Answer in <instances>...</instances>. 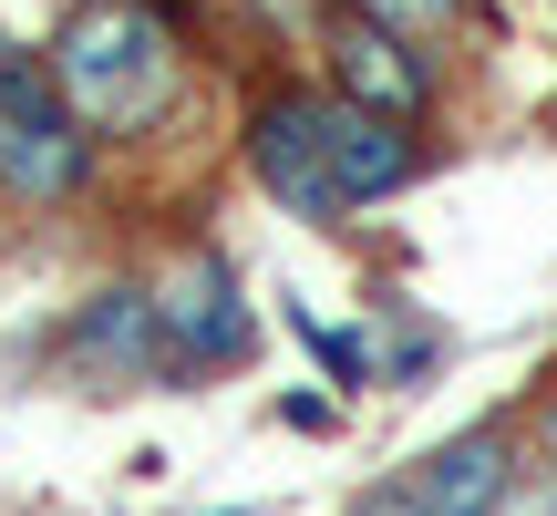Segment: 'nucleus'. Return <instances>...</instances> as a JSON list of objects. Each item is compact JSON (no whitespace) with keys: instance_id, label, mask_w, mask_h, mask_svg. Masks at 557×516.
<instances>
[{"instance_id":"obj_2","label":"nucleus","mask_w":557,"mask_h":516,"mask_svg":"<svg viewBox=\"0 0 557 516\" xmlns=\"http://www.w3.org/2000/svg\"><path fill=\"white\" fill-rule=\"evenodd\" d=\"M94 165H103V135L62 103L52 62L0 41V197L11 207H73V197H94Z\"/></svg>"},{"instance_id":"obj_12","label":"nucleus","mask_w":557,"mask_h":516,"mask_svg":"<svg viewBox=\"0 0 557 516\" xmlns=\"http://www.w3.org/2000/svg\"><path fill=\"white\" fill-rule=\"evenodd\" d=\"M278 423H299V434H320V423H341V414H331L320 393H289V403H278Z\"/></svg>"},{"instance_id":"obj_10","label":"nucleus","mask_w":557,"mask_h":516,"mask_svg":"<svg viewBox=\"0 0 557 516\" xmlns=\"http://www.w3.org/2000/svg\"><path fill=\"white\" fill-rule=\"evenodd\" d=\"M351 11H372V21H393V32H444V21H455L465 0H351Z\"/></svg>"},{"instance_id":"obj_4","label":"nucleus","mask_w":557,"mask_h":516,"mask_svg":"<svg viewBox=\"0 0 557 516\" xmlns=\"http://www.w3.org/2000/svg\"><path fill=\"white\" fill-rule=\"evenodd\" d=\"M156 290V320H165V352H176V382L186 372H227V361H248V341H259V320H248V279L227 269V248H186L165 279H145Z\"/></svg>"},{"instance_id":"obj_7","label":"nucleus","mask_w":557,"mask_h":516,"mask_svg":"<svg viewBox=\"0 0 557 516\" xmlns=\"http://www.w3.org/2000/svg\"><path fill=\"white\" fill-rule=\"evenodd\" d=\"M320 156H331V186L351 207H382V197H403V186L423 176V135L413 124L372 114V103L331 94V83H320Z\"/></svg>"},{"instance_id":"obj_3","label":"nucleus","mask_w":557,"mask_h":516,"mask_svg":"<svg viewBox=\"0 0 557 516\" xmlns=\"http://www.w3.org/2000/svg\"><path fill=\"white\" fill-rule=\"evenodd\" d=\"M238 145H248V176H259L289 218H310V228L351 218V197L331 186V156H320V83H269V94L248 103Z\"/></svg>"},{"instance_id":"obj_11","label":"nucleus","mask_w":557,"mask_h":516,"mask_svg":"<svg viewBox=\"0 0 557 516\" xmlns=\"http://www.w3.org/2000/svg\"><path fill=\"white\" fill-rule=\"evenodd\" d=\"M496 516H557V465H547L537 486H506V506H496Z\"/></svg>"},{"instance_id":"obj_13","label":"nucleus","mask_w":557,"mask_h":516,"mask_svg":"<svg viewBox=\"0 0 557 516\" xmlns=\"http://www.w3.org/2000/svg\"><path fill=\"white\" fill-rule=\"evenodd\" d=\"M537 444H547V465H557V393L537 403Z\"/></svg>"},{"instance_id":"obj_9","label":"nucleus","mask_w":557,"mask_h":516,"mask_svg":"<svg viewBox=\"0 0 557 516\" xmlns=\"http://www.w3.org/2000/svg\"><path fill=\"white\" fill-rule=\"evenodd\" d=\"M289 331H299V352H310L320 372L341 382V393H361V382H382V361H372V341H361V331H331L320 310H289Z\"/></svg>"},{"instance_id":"obj_1","label":"nucleus","mask_w":557,"mask_h":516,"mask_svg":"<svg viewBox=\"0 0 557 516\" xmlns=\"http://www.w3.org/2000/svg\"><path fill=\"white\" fill-rule=\"evenodd\" d=\"M41 62L103 145H135L186 94V21L165 0H73L41 41Z\"/></svg>"},{"instance_id":"obj_8","label":"nucleus","mask_w":557,"mask_h":516,"mask_svg":"<svg viewBox=\"0 0 557 516\" xmlns=\"http://www.w3.org/2000/svg\"><path fill=\"white\" fill-rule=\"evenodd\" d=\"M393 486H403V516H496L506 486H517V444H506V423H475Z\"/></svg>"},{"instance_id":"obj_6","label":"nucleus","mask_w":557,"mask_h":516,"mask_svg":"<svg viewBox=\"0 0 557 516\" xmlns=\"http://www.w3.org/2000/svg\"><path fill=\"white\" fill-rule=\"evenodd\" d=\"M320 62H331V94L372 103V114L423 124V103H434V62L413 52V32L351 11V0H331V11H320Z\"/></svg>"},{"instance_id":"obj_5","label":"nucleus","mask_w":557,"mask_h":516,"mask_svg":"<svg viewBox=\"0 0 557 516\" xmlns=\"http://www.w3.org/2000/svg\"><path fill=\"white\" fill-rule=\"evenodd\" d=\"M52 352L73 361L83 382H103V393L176 382V352H165V320H156V290H145V279H114V290H94L73 320H62Z\"/></svg>"}]
</instances>
